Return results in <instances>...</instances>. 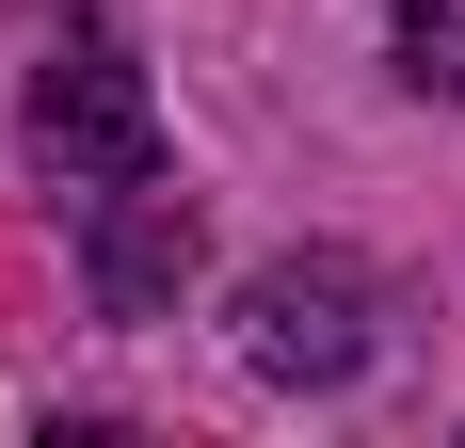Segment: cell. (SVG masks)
<instances>
[{
	"label": "cell",
	"mask_w": 465,
	"mask_h": 448,
	"mask_svg": "<svg viewBox=\"0 0 465 448\" xmlns=\"http://www.w3.org/2000/svg\"><path fill=\"white\" fill-rule=\"evenodd\" d=\"M16 129H33V192H64V209L161 177V96H144V64H129L113 16H64V33H48L33 112H16Z\"/></svg>",
	"instance_id": "cell-1"
},
{
	"label": "cell",
	"mask_w": 465,
	"mask_h": 448,
	"mask_svg": "<svg viewBox=\"0 0 465 448\" xmlns=\"http://www.w3.org/2000/svg\"><path fill=\"white\" fill-rule=\"evenodd\" d=\"M225 336H241V368H257V385H353V368H370V336H385V288H370V257L305 240V257H257V272H241Z\"/></svg>",
	"instance_id": "cell-2"
},
{
	"label": "cell",
	"mask_w": 465,
	"mask_h": 448,
	"mask_svg": "<svg viewBox=\"0 0 465 448\" xmlns=\"http://www.w3.org/2000/svg\"><path fill=\"white\" fill-rule=\"evenodd\" d=\"M193 192L177 177H129V192H96L81 209V288H96V320H161L177 305V272H193Z\"/></svg>",
	"instance_id": "cell-3"
},
{
	"label": "cell",
	"mask_w": 465,
	"mask_h": 448,
	"mask_svg": "<svg viewBox=\"0 0 465 448\" xmlns=\"http://www.w3.org/2000/svg\"><path fill=\"white\" fill-rule=\"evenodd\" d=\"M385 16H401V81L465 96V0H385Z\"/></svg>",
	"instance_id": "cell-4"
}]
</instances>
